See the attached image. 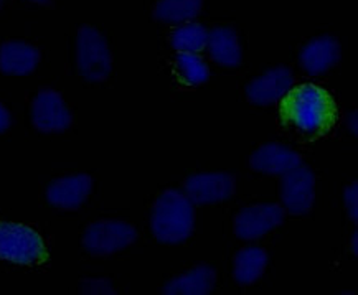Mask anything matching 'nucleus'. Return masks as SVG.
Returning <instances> with one entry per match:
<instances>
[{"label":"nucleus","mask_w":358,"mask_h":295,"mask_svg":"<svg viewBox=\"0 0 358 295\" xmlns=\"http://www.w3.org/2000/svg\"><path fill=\"white\" fill-rule=\"evenodd\" d=\"M282 121L307 137H320L337 121L332 96L315 85L291 87L281 103Z\"/></svg>","instance_id":"f257e3e1"},{"label":"nucleus","mask_w":358,"mask_h":295,"mask_svg":"<svg viewBox=\"0 0 358 295\" xmlns=\"http://www.w3.org/2000/svg\"><path fill=\"white\" fill-rule=\"evenodd\" d=\"M194 201L183 192L167 190L155 200L152 210V233L160 243H183L194 231Z\"/></svg>","instance_id":"f03ea898"},{"label":"nucleus","mask_w":358,"mask_h":295,"mask_svg":"<svg viewBox=\"0 0 358 295\" xmlns=\"http://www.w3.org/2000/svg\"><path fill=\"white\" fill-rule=\"evenodd\" d=\"M0 259L18 266H36L48 259V251L43 238L30 226L2 221Z\"/></svg>","instance_id":"7ed1b4c3"},{"label":"nucleus","mask_w":358,"mask_h":295,"mask_svg":"<svg viewBox=\"0 0 358 295\" xmlns=\"http://www.w3.org/2000/svg\"><path fill=\"white\" fill-rule=\"evenodd\" d=\"M76 66L83 80L103 82L113 70V55L104 35L91 25H83L76 35Z\"/></svg>","instance_id":"20e7f679"},{"label":"nucleus","mask_w":358,"mask_h":295,"mask_svg":"<svg viewBox=\"0 0 358 295\" xmlns=\"http://www.w3.org/2000/svg\"><path fill=\"white\" fill-rule=\"evenodd\" d=\"M136 239L137 231L132 224L119 220H103L86 228L81 243L91 256H108L129 247Z\"/></svg>","instance_id":"39448f33"},{"label":"nucleus","mask_w":358,"mask_h":295,"mask_svg":"<svg viewBox=\"0 0 358 295\" xmlns=\"http://www.w3.org/2000/svg\"><path fill=\"white\" fill-rule=\"evenodd\" d=\"M31 122L40 132H63L71 127V110L53 89H41L31 103Z\"/></svg>","instance_id":"423d86ee"},{"label":"nucleus","mask_w":358,"mask_h":295,"mask_svg":"<svg viewBox=\"0 0 358 295\" xmlns=\"http://www.w3.org/2000/svg\"><path fill=\"white\" fill-rule=\"evenodd\" d=\"M315 198V177L307 167H296L284 173L281 182V200L291 215L309 213Z\"/></svg>","instance_id":"0eeeda50"},{"label":"nucleus","mask_w":358,"mask_h":295,"mask_svg":"<svg viewBox=\"0 0 358 295\" xmlns=\"http://www.w3.org/2000/svg\"><path fill=\"white\" fill-rule=\"evenodd\" d=\"M284 221V210L278 205H252L235 218V234L245 241L263 238Z\"/></svg>","instance_id":"6e6552de"},{"label":"nucleus","mask_w":358,"mask_h":295,"mask_svg":"<svg viewBox=\"0 0 358 295\" xmlns=\"http://www.w3.org/2000/svg\"><path fill=\"white\" fill-rule=\"evenodd\" d=\"M91 190H93V180L90 175H68L50 183L47 200L53 208L78 210L88 200Z\"/></svg>","instance_id":"1a4fd4ad"},{"label":"nucleus","mask_w":358,"mask_h":295,"mask_svg":"<svg viewBox=\"0 0 358 295\" xmlns=\"http://www.w3.org/2000/svg\"><path fill=\"white\" fill-rule=\"evenodd\" d=\"M235 193V177L229 173H201L185 182V195L194 203L212 205Z\"/></svg>","instance_id":"9d476101"},{"label":"nucleus","mask_w":358,"mask_h":295,"mask_svg":"<svg viewBox=\"0 0 358 295\" xmlns=\"http://www.w3.org/2000/svg\"><path fill=\"white\" fill-rule=\"evenodd\" d=\"M294 76L287 68L279 66L248 82L246 98L256 106H268L286 96L292 87Z\"/></svg>","instance_id":"9b49d317"},{"label":"nucleus","mask_w":358,"mask_h":295,"mask_svg":"<svg viewBox=\"0 0 358 295\" xmlns=\"http://www.w3.org/2000/svg\"><path fill=\"white\" fill-rule=\"evenodd\" d=\"M40 52L34 45L10 40L0 45V71L8 76H27L36 70Z\"/></svg>","instance_id":"f8f14e48"},{"label":"nucleus","mask_w":358,"mask_h":295,"mask_svg":"<svg viewBox=\"0 0 358 295\" xmlns=\"http://www.w3.org/2000/svg\"><path fill=\"white\" fill-rule=\"evenodd\" d=\"M299 59L309 75H322L341 59V45L330 35L317 36L301 50Z\"/></svg>","instance_id":"ddd939ff"},{"label":"nucleus","mask_w":358,"mask_h":295,"mask_svg":"<svg viewBox=\"0 0 358 295\" xmlns=\"http://www.w3.org/2000/svg\"><path fill=\"white\" fill-rule=\"evenodd\" d=\"M251 168L266 175H284L301 165V155L281 144H266L252 152Z\"/></svg>","instance_id":"4468645a"},{"label":"nucleus","mask_w":358,"mask_h":295,"mask_svg":"<svg viewBox=\"0 0 358 295\" xmlns=\"http://www.w3.org/2000/svg\"><path fill=\"white\" fill-rule=\"evenodd\" d=\"M217 282V272L210 266H199L165 284L167 295H205L210 294Z\"/></svg>","instance_id":"2eb2a0df"},{"label":"nucleus","mask_w":358,"mask_h":295,"mask_svg":"<svg viewBox=\"0 0 358 295\" xmlns=\"http://www.w3.org/2000/svg\"><path fill=\"white\" fill-rule=\"evenodd\" d=\"M206 47L212 58L222 66L236 68L241 63L240 41L231 27H215L208 34Z\"/></svg>","instance_id":"dca6fc26"},{"label":"nucleus","mask_w":358,"mask_h":295,"mask_svg":"<svg viewBox=\"0 0 358 295\" xmlns=\"http://www.w3.org/2000/svg\"><path fill=\"white\" fill-rule=\"evenodd\" d=\"M268 266V254L263 247H245L235 256L233 275L241 285L255 284Z\"/></svg>","instance_id":"f3484780"},{"label":"nucleus","mask_w":358,"mask_h":295,"mask_svg":"<svg viewBox=\"0 0 358 295\" xmlns=\"http://www.w3.org/2000/svg\"><path fill=\"white\" fill-rule=\"evenodd\" d=\"M203 0H159L154 8L157 20L178 25L199 15Z\"/></svg>","instance_id":"a211bd4d"},{"label":"nucleus","mask_w":358,"mask_h":295,"mask_svg":"<svg viewBox=\"0 0 358 295\" xmlns=\"http://www.w3.org/2000/svg\"><path fill=\"white\" fill-rule=\"evenodd\" d=\"M208 31L199 24L178 27L172 31L171 45L178 53H200L206 47Z\"/></svg>","instance_id":"6ab92c4d"},{"label":"nucleus","mask_w":358,"mask_h":295,"mask_svg":"<svg viewBox=\"0 0 358 295\" xmlns=\"http://www.w3.org/2000/svg\"><path fill=\"white\" fill-rule=\"evenodd\" d=\"M176 63L178 73H180L183 81H187L188 85L199 86L208 81V64H206L196 53H178Z\"/></svg>","instance_id":"aec40b11"},{"label":"nucleus","mask_w":358,"mask_h":295,"mask_svg":"<svg viewBox=\"0 0 358 295\" xmlns=\"http://www.w3.org/2000/svg\"><path fill=\"white\" fill-rule=\"evenodd\" d=\"M343 203H345V210L348 218L352 221H358V185L357 183H352L345 188V193H343Z\"/></svg>","instance_id":"412c9836"},{"label":"nucleus","mask_w":358,"mask_h":295,"mask_svg":"<svg viewBox=\"0 0 358 295\" xmlns=\"http://www.w3.org/2000/svg\"><path fill=\"white\" fill-rule=\"evenodd\" d=\"M81 294H116L106 279H90L80 285Z\"/></svg>","instance_id":"4be33fe9"},{"label":"nucleus","mask_w":358,"mask_h":295,"mask_svg":"<svg viewBox=\"0 0 358 295\" xmlns=\"http://www.w3.org/2000/svg\"><path fill=\"white\" fill-rule=\"evenodd\" d=\"M10 124H12L10 113H8L6 106L0 104V134H3L6 131H8Z\"/></svg>","instance_id":"5701e85b"},{"label":"nucleus","mask_w":358,"mask_h":295,"mask_svg":"<svg viewBox=\"0 0 358 295\" xmlns=\"http://www.w3.org/2000/svg\"><path fill=\"white\" fill-rule=\"evenodd\" d=\"M347 124H348V127H350L353 136H357V134H358V114H357V110H353V113L348 114Z\"/></svg>","instance_id":"b1692460"},{"label":"nucleus","mask_w":358,"mask_h":295,"mask_svg":"<svg viewBox=\"0 0 358 295\" xmlns=\"http://www.w3.org/2000/svg\"><path fill=\"white\" fill-rule=\"evenodd\" d=\"M358 234H357V231L355 233H353V236H352V252H353V254H358Z\"/></svg>","instance_id":"393cba45"},{"label":"nucleus","mask_w":358,"mask_h":295,"mask_svg":"<svg viewBox=\"0 0 358 295\" xmlns=\"http://www.w3.org/2000/svg\"><path fill=\"white\" fill-rule=\"evenodd\" d=\"M30 2H34V3H41V6H45V3H48L50 0H30Z\"/></svg>","instance_id":"a878e982"}]
</instances>
